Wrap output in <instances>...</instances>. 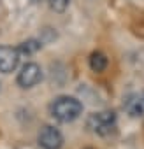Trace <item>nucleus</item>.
Segmentation results:
<instances>
[{
  "label": "nucleus",
  "instance_id": "nucleus-1",
  "mask_svg": "<svg viewBox=\"0 0 144 149\" xmlns=\"http://www.w3.org/2000/svg\"><path fill=\"white\" fill-rule=\"evenodd\" d=\"M83 112V104L74 97H58L49 104V114L60 123H72Z\"/></svg>",
  "mask_w": 144,
  "mask_h": 149
},
{
  "label": "nucleus",
  "instance_id": "nucleus-2",
  "mask_svg": "<svg viewBox=\"0 0 144 149\" xmlns=\"http://www.w3.org/2000/svg\"><path fill=\"white\" fill-rule=\"evenodd\" d=\"M86 126H88L90 132L106 137V135H109L111 132H114V128H116V114L111 112V111L93 112V114L88 116Z\"/></svg>",
  "mask_w": 144,
  "mask_h": 149
},
{
  "label": "nucleus",
  "instance_id": "nucleus-3",
  "mask_svg": "<svg viewBox=\"0 0 144 149\" xmlns=\"http://www.w3.org/2000/svg\"><path fill=\"white\" fill-rule=\"evenodd\" d=\"M41 81H42V68H41L37 63H34V61L23 65L21 70H20V74H18V77H16L18 86L23 88V90L34 88V86L39 84Z\"/></svg>",
  "mask_w": 144,
  "mask_h": 149
},
{
  "label": "nucleus",
  "instance_id": "nucleus-4",
  "mask_svg": "<svg viewBox=\"0 0 144 149\" xmlns=\"http://www.w3.org/2000/svg\"><path fill=\"white\" fill-rule=\"evenodd\" d=\"M39 146L42 149H60L63 146V135L58 128L46 125L39 132Z\"/></svg>",
  "mask_w": 144,
  "mask_h": 149
},
{
  "label": "nucleus",
  "instance_id": "nucleus-5",
  "mask_svg": "<svg viewBox=\"0 0 144 149\" xmlns=\"http://www.w3.org/2000/svg\"><path fill=\"white\" fill-rule=\"evenodd\" d=\"M20 51L18 47L11 46H0V72L2 74H11L18 68L20 63Z\"/></svg>",
  "mask_w": 144,
  "mask_h": 149
},
{
  "label": "nucleus",
  "instance_id": "nucleus-6",
  "mask_svg": "<svg viewBox=\"0 0 144 149\" xmlns=\"http://www.w3.org/2000/svg\"><path fill=\"white\" fill-rule=\"evenodd\" d=\"M123 109L130 118H144V91L130 93L123 102Z\"/></svg>",
  "mask_w": 144,
  "mask_h": 149
},
{
  "label": "nucleus",
  "instance_id": "nucleus-7",
  "mask_svg": "<svg viewBox=\"0 0 144 149\" xmlns=\"http://www.w3.org/2000/svg\"><path fill=\"white\" fill-rule=\"evenodd\" d=\"M107 63L109 61H107V56L104 53H100V51L92 53V56H90V68L93 72H104L107 68Z\"/></svg>",
  "mask_w": 144,
  "mask_h": 149
},
{
  "label": "nucleus",
  "instance_id": "nucleus-8",
  "mask_svg": "<svg viewBox=\"0 0 144 149\" xmlns=\"http://www.w3.org/2000/svg\"><path fill=\"white\" fill-rule=\"evenodd\" d=\"M41 47H42V42H41V40H37V39H28V40H25V42L18 47V51H20V54H34V53H37Z\"/></svg>",
  "mask_w": 144,
  "mask_h": 149
},
{
  "label": "nucleus",
  "instance_id": "nucleus-9",
  "mask_svg": "<svg viewBox=\"0 0 144 149\" xmlns=\"http://www.w3.org/2000/svg\"><path fill=\"white\" fill-rule=\"evenodd\" d=\"M48 2H49V7H51L53 11H56V13H63V11L70 6L72 0H48Z\"/></svg>",
  "mask_w": 144,
  "mask_h": 149
},
{
  "label": "nucleus",
  "instance_id": "nucleus-10",
  "mask_svg": "<svg viewBox=\"0 0 144 149\" xmlns=\"http://www.w3.org/2000/svg\"><path fill=\"white\" fill-rule=\"evenodd\" d=\"M32 2H41V0H32Z\"/></svg>",
  "mask_w": 144,
  "mask_h": 149
}]
</instances>
